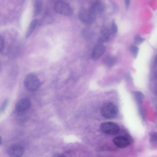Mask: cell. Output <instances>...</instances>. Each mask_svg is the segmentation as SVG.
I'll list each match as a JSON object with an SVG mask.
<instances>
[{"label": "cell", "instance_id": "obj_1", "mask_svg": "<svg viewBox=\"0 0 157 157\" xmlns=\"http://www.w3.org/2000/svg\"><path fill=\"white\" fill-rule=\"evenodd\" d=\"M100 111L103 117L106 118L111 119L117 114L118 109L116 105L113 103L107 102L102 105Z\"/></svg>", "mask_w": 157, "mask_h": 157}, {"label": "cell", "instance_id": "obj_2", "mask_svg": "<svg viewBox=\"0 0 157 157\" xmlns=\"http://www.w3.org/2000/svg\"><path fill=\"white\" fill-rule=\"evenodd\" d=\"M24 85L25 88L29 90L34 91L39 89L41 83L36 75L33 74H30L25 78Z\"/></svg>", "mask_w": 157, "mask_h": 157}, {"label": "cell", "instance_id": "obj_3", "mask_svg": "<svg viewBox=\"0 0 157 157\" xmlns=\"http://www.w3.org/2000/svg\"><path fill=\"white\" fill-rule=\"evenodd\" d=\"M53 7L55 11L60 14L69 16L73 13V10L71 6L63 1L56 2L54 4Z\"/></svg>", "mask_w": 157, "mask_h": 157}, {"label": "cell", "instance_id": "obj_4", "mask_svg": "<svg viewBox=\"0 0 157 157\" xmlns=\"http://www.w3.org/2000/svg\"><path fill=\"white\" fill-rule=\"evenodd\" d=\"M101 130L104 133L110 135L117 134L120 130L118 125L112 122L107 121L102 123L100 126Z\"/></svg>", "mask_w": 157, "mask_h": 157}, {"label": "cell", "instance_id": "obj_5", "mask_svg": "<svg viewBox=\"0 0 157 157\" xmlns=\"http://www.w3.org/2000/svg\"><path fill=\"white\" fill-rule=\"evenodd\" d=\"M78 17L79 20L83 23L90 24L94 21L96 16L91 13L89 9L82 8L80 10Z\"/></svg>", "mask_w": 157, "mask_h": 157}, {"label": "cell", "instance_id": "obj_6", "mask_svg": "<svg viewBox=\"0 0 157 157\" xmlns=\"http://www.w3.org/2000/svg\"><path fill=\"white\" fill-rule=\"evenodd\" d=\"M25 149L23 147L18 144L13 145L9 147L7 152L11 157H19L24 154Z\"/></svg>", "mask_w": 157, "mask_h": 157}, {"label": "cell", "instance_id": "obj_7", "mask_svg": "<svg viewBox=\"0 0 157 157\" xmlns=\"http://www.w3.org/2000/svg\"><path fill=\"white\" fill-rule=\"evenodd\" d=\"M31 104V101L30 99L27 98H23L17 103L15 105V109L18 112H23L30 107Z\"/></svg>", "mask_w": 157, "mask_h": 157}, {"label": "cell", "instance_id": "obj_8", "mask_svg": "<svg viewBox=\"0 0 157 157\" xmlns=\"http://www.w3.org/2000/svg\"><path fill=\"white\" fill-rule=\"evenodd\" d=\"M113 142L115 145L121 148L127 147L130 144L128 138L122 136L115 137L113 139Z\"/></svg>", "mask_w": 157, "mask_h": 157}, {"label": "cell", "instance_id": "obj_9", "mask_svg": "<svg viewBox=\"0 0 157 157\" xmlns=\"http://www.w3.org/2000/svg\"><path fill=\"white\" fill-rule=\"evenodd\" d=\"M104 6L101 1H97L94 2L89 8L90 11L93 14L96 16L102 13L104 10Z\"/></svg>", "mask_w": 157, "mask_h": 157}, {"label": "cell", "instance_id": "obj_10", "mask_svg": "<svg viewBox=\"0 0 157 157\" xmlns=\"http://www.w3.org/2000/svg\"><path fill=\"white\" fill-rule=\"evenodd\" d=\"M105 48L104 45L99 44L94 49L91 55L92 59L96 60L98 59L104 52Z\"/></svg>", "mask_w": 157, "mask_h": 157}, {"label": "cell", "instance_id": "obj_11", "mask_svg": "<svg viewBox=\"0 0 157 157\" xmlns=\"http://www.w3.org/2000/svg\"><path fill=\"white\" fill-rule=\"evenodd\" d=\"M42 0H34L33 2V16L35 17L40 13L43 6Z\"/></svg>", "mask_w": 157, "mask_h": 157}, {"label": "cell", "instance_id": "obj_12", "mask_svg": "<svg viewBox=\"0 0 157 157\" xmlns=\"http://www.w3.org/2000/svg\"><path fill=\"white\" fill-rule=\"evenodd\" d=\"M101 35L100 37L99 42L101 43L105 42L109 40L110 34V32L109 30L105 27L103 28L101 31Z\"/></svg>", "mask_w": 157, "mask_h": 157}, {"label": "cell", "instance_id": "obj_13", "mask_svg": "<svg viewBox=\"0 0 157 157\" xmlns=\"http://www.w3.org/2000/svg\"><path fill=\"white\" fill-rule=\"evenodd\" d=\"M38 23V20L37 18L34 19L31 21L26 33V36L27 38L31 35Z\"/></svg>", "mask_w": 157, "mask_h": 157}, {"label": "cell", "instance_id": "obj_14", "mask_svg": "<svg viewBox=\"0 0 157 157\" xmlns=\"http://www.w3.org/2000/svg\"><path fill=\"white\" fill-rule=\"evenodd\" d=\"M116 59L111 56L106 57L103 61V63L104 65L108 67H112L116 63Z\"/></svg>", "mask_w": 157, "mask_h": 157}, {"label": "cell", "instance_id": "obj_15", "mask_svg": "<svg viewBox=\"0 0 157 157\" xmlns=\"http://www.w3.org/2000/svg\"><path fill=\"white\" fill-rule=\"evenodd\" d=\"M134 98L138 104H141L144 99V95L140 91H136L133 93Z\"/></svg>", "mask_w": 157, "mask_h": 157}, {"label": "cell", "instance_id": "obj_16", "mask_svg": "<svg viewBox=\"0 0 157 157\" xmlns=\"http://www.w3.org/2000/svg\"><path fill=\"white\" fill-rule=\"evenodd\" d=\"M149 140L151 142H155L157 141V132H153L149 135Z\"/></svg>", "mask_w": 157, "mask_h": 157}, {"label": "cell", "instance_id": "obj_17", "mask_svg": "<svg viewBox=\"0 0 157 157\" xmlns=\"http://www.w3.org/2000/svg\"><path fill=\"white\" fill-rule=\"evenodd\" d=\"M145 40V39L142 38L139 35H136L134 38V41L137 44H140L143 43Z\"/></svg>", "mask_w": 157, "mask_h": 157}, {"label": "cell", "instance_id": "obj_18", "mask_svg": "<svg viewBox=\"0 0 157 157\" xmlns=\"http://www.w3.org/2000/svg\"><path fill=\"white\" fill-rule=\"evenodd\" d=\"M130 50L134 56H136L138 52V49L136 46L131 45L130 47Z\"/></svg>", "mask_w": 157, "mask_h": 157}, {"label": "cell", "instance_id": "obj_19", "mask_svg": "<svg viewBox=\"0 0 157 157\" xmlns=\"http://www.w3.org/2000/svg\"><path fill=\"white\" fill-rule=\"evenodd\" d=\"M118 28L116 23L114 20L113 21L111 24V32L114 34L117 33Z\"/></svg>", "mask_w": 157, "mask_h": 157}, {"label": "cell", "instance_id": "obj_20", "mask_svg": "<svg viewBox=\"0 0 157 157\" xmlns=\"http://www.w3.org/2000/svg\"><path fill=\"white\" fill-rule=\"evenodd\" d=\"M4 47V41L3 38L1 36H0V51H2Z\"/></svg>", "mask_w": 157, "mask_h": 157}, {"label": "cell", "instance_id": "obj_21", "mask_svg": "<svg viewBox=\"0 0 157 157\" xmlns=\"http://www.w3.org/2000/svg\"><path fill=\"white\" fill-rule=\"evenodd\" d=\"M125 8L126 9H128L130 3V0H124Z\"/></svg>", "mask_w": 157, "mask_h": 157}, {"label": "cell", "instance_id": "obj_22", "mask_svg": "<svg viewBox=\"0 0 157 157\" xmlns=\"http://www.w3.org/2000/svg\"><path fill=\"white\" fill-rule=\"evenodd\" d=\"M7 100H6L4 102L3 104L2 105V106L1 108V110L2 111H3L5 109V106H6L7 103Z\"/></svg>", "mask_w": 157, "mask_h": 157}, {"label": "cell", "instance_id": "obj_23", "mask_svg": "<svg viewBox=\"0 0 157 157\" xmlns=\"http://www.w3.org/2000/svg\"><path fill=\"white\" fill-rule=\"evenodd\" d=\"M0 144H2V139H1H1H0Z\"/></svg>", "mask_w": 157, "mask_h": 157}, {"label": "cell", "instance_id": "obj_24", "mask_svg": "<svg viewBox=\"0 0 157 157\" xmlns=\"http://www.w3.org/2000/svg\"><path fill=\"white\" fill-rule=\"evenodd\" d=\"M156 60L157 61V57H156Z\"/></svg>", "mask_w": 157, "mask_h": 157}]
</instances>
